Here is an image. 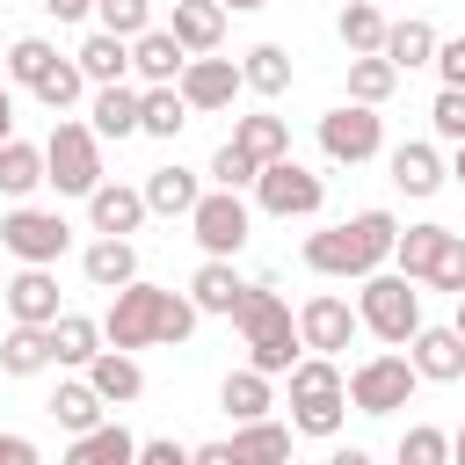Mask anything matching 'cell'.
<instances>
[{
  "label": "cell",
  "instance_id": "1",
  "mask_svg": "<svg viewBox=\"0 0 465 465\" xmlns=\"http://www.w3.org/2000/svg\"><path fill=\"white\" fill-rule=\"evenodd\" d=\"M392 247H400V218H392L385 203H371V211H356V218H341V225L305 232L298 262H305L312 276H327V283H363V276H378V269L392 262Z\"/></svg>",
  "mask_w": 465,
  "mask_h": 465
},
{
  "label": "cell",
  "instance_id": "2",
  "mask_svg": "<svg viewBox=\"0 0 465 465\" xmlns=\"http://www.w3.org/2000/svg\"><path fill=\"white\" fill-rule=\"evenodd\" d=\"M196 305H189V291H167V283H124L116 298H109V312H102V341L109 349H182L189 334H196Z\"/></svg>",
  "mask_w": 465,
  "mask_h": 465
},
{
  "label": "cell",
  "instance_id": "3",
  "mask_svg": "<svg viewBox=\"0 0 465 465\" xmlns=\"http://www.w3.org/2000/svg\"><path fill=\"white\" fill-rule=\"evenodd\" d=\"M232 327H240L247 363H254L262 378H291V371H298V356H305V341H298V312H291V298H276L269 276H254V291H247V305L232 312Z\"/></svg>",
  "mask_w": 465,
  "mask_h": 465
},
{
  "label": "cell",
  "instance_id": "4",
  "mask_svg": "<svg viewBox=\"0 0 465 465\" xmlns=\"http://www.w3.org/2000/svg\"><path fill=\"white\" fill-rule=\"evenodd\" d=\"M283 385H291V429L312 443H334L349 421V371L334 356H298V371Z\"/></svg>",
  "mask_w": 465,
  "mask_h": 465
},
{
  "label": "cell",
  "instance_id": "5",
  "mask_svg": "<svg viewBox=\"0 0 465 465\" xmlns=\"http://www.w3.org/2000/svg\"><path fill=\"white\" fill-rule=\"evenodd\" d=\"M44 182L58 189V196H94L109 174H102V138H94V124L87 116H58L51 124V138H44Z\"/></svg>",
  "mask_w": 465,
  "mask_h": 465
},
{
  "label": "cell",
  "instance_id": "6",
  "mask_svg": "<svg viewBox=\"0 0 465 465\" xmlns=\"http://www.w3.org/2000/svg\"><path fill=\"white\" fill-rule=\"evenodd\" d=\"M356 320H363V334H378L385 349H407L429 320H421V291L400 276V269H378V276H363L356 283Z\"/></svg>",
  "mask_w": 465,
  "mask_h": 465
},
{
  "label": "cell",
  "instance_id": "7",
  "mask_svg": "<svg viewBox=\"0 0 465 465\" xmlns=\"http://www.w3.org/2000/svg\"><path fill=\"white\" fill-rule=\"evenodd\" d=\"M312 138H320V153H327L334 167H363V160L385 153V116L363 109V102H334V109L312 124Z\"/></svg>",
  "mask_w": 465,
  "mask_h": 465
},
{
  "label": "cell",
  "instance_id": "8",
  "mask_svg": "<svg viewBox=\"0 0 465 465\" xmlns=\"http://www.w3.org/2000/svg\"><path fill=\"white\" fill-rule=\"evenodd\" d=\"M0 247H7L22 269H58V254L73 247V225H65L58 211H44V203H15V211L0 218Z\"/></svg>",
  "mask_w": 465,
  "mask_h": 465
},
{
  "label": "cell",
  "instance_id": "9",
  "mask_svg": "<svg viewBox=\"0 0 465 465\" xmlns=\"http://www.w3.org/2000/svg\"><path fill=\"white\" fill-rule=\"evenodd\" d=\"M414 363H407V349H378V356H363L356 371H349V407L356 414H400L407 400H414Z\"/></svg>",
  "mask_w": 465,
  "mask_h": 465
},
{
  "label": "cell",
  "instance_id": "10",
  "mask_svg": "<svg viewBox=\"0 0 465 465\" xmlns=\"http://www.w3.org/2000/svg\"><path fill=\"white\" fill-rule=\"evenodd\" d=\"M189 232H196L203 262H232L247 247V232H254V211H247L240 189H203V203L189 211Z\"/></svg>",
  "mask_w": 465,
  "mask_h": 465
},
{
  "label": "cell",
  "instance_id": "11",
  "mask_svg": "<svg viewBox=\"0 0 465 465\" xmlns=\"http://www.w3.org/2000/svg\"><path fill=\"white\" fill-rule=\"evenodd\" d=\"M254 203H262L269 218H312V211L327 203V174H312L305 160H276V167H262Z\"/></svg>",
  "mask_w": 465,
  "mask_h": 465
},
{
  "label": "cell",
  "instance_id": "12",
  "mask_svg": "<svg viewBox=\"0 0 465 465\" xmlns=\"http://www.w3.org/2000/svg\"><path fill=\"white\" fill-rule=\"evenodd\" d=\"M356 334H363V320H356V305H349L341 291H312V298L298 305V341H305V356H341Z\"/></svg>",
  "mask_w": 465,
  "mask_h": 465
},
{
  "label": "cell",
  "instance_id": "13",
  "mask_svg": "<svg viewBox=\"0 0 465 465\" xmlns=\"http://www.w3.org/2000/svg\"><path fill=\"white\" fill-rule=\"evenodd\" d=\"M0 298H7V320L15 327H58V276L51 269H15L7 283H0Z\"/></svg>",
  "mask_w": 465,
  "mask_h": 465
},
{
  "label": "cell",
  "instance_id": "14",
  "mask_svg": "<svg viewBox=\"0 0 465 465\" xmlns=\"http://www.w3.org/2000/svg\"><path fill=\"white\" fill-rule=\"evenodd\" d=\"M240 87H247V80H240L232 58H189V73H182V102H189V116H218V109H232Z\"/></svg>",
  "mask_w": 465,
  "mask_h": 465
},
{
  "label": "cell",
  "instance_id": "15",
  "mask_svg": "<svg viewBox=\"0 0 465 465\" xmlns=\"http://www.w3.org/2000/svg\"><path fill=\"white\" fill-rule=\"evenodd\" d=\"M145 218H153V211H145V189H131V182H102V189L87 196V225H94V240H131Z\"/></svg>",
  "mask_w": 465,
  "mask_h": 465
},
{
  "label": "cell",
  "instance_id": "16",
  "mask_svg": "<svg viewBox=\"0 0 465 465\" xmlns=\"http://www.w3.org/2000/svg\"><path fill=\"white\" fill-rule=\"evenodd\" d=\"M407 363H414L421 385H458L465 378V334L458 327H421L407 341Z\"/></svg>",
  "mask_w": 465,
  "mask_h": 465
},
{
  "label": "cell",
  "instance_id": "17",
  "mask_svg": "<svg viewBox=\"0 0 465 465\" xmlns=\"http://www.w3.org/2000/svg\"><path fill=\"white\" fill-rule=\"evenodd\" d=\"M182 73H189V51L174 44L167 22L145 29V36L131 44V80H138V87H182Z\"/></svg>",
  "mask_w": 465,
  "mask_h": 465
},
{
  "label": "cell",
  "instance_id": "18",
  "mask_svg": "<svg viewBox=\"0 0 465 465\" xmlns=\"http://www.w3.org/2000/svg\"><path fill=\"white\" fill-rule=\"evenodd\" d=\"M247 276L232 269V262H196V276H189V305L203 312V320H232L240 305H247Z\"/></svg>",
  "mask_w": 465,
  "mask_h": 465
},
{
  "label": "cell",
  "instance_id": "19",
  "mask_svg": "<svg viewBox=\"0 0 465 465\" xmlns=\"http://www.w3.org/2000/svg\"><path fill=\"white\" fill-rule=\"evenodd\" d=\"M450 225H436V218H421V225H400V247H392V269L407 276V283H429L436 276V262L450 254Z\"/></svg>",
  "mask_w": 465,
  "mask_h": 465
},
{
  "label": "cell",
  "instance_id": "20",
  "mask_svg": "<svg viewBox=\"0 0 465 465\" xmlns=\"http://www.w3.org/2000/svg\"><path fill=\"white\" fill-rule=\"evenodd\" d=\"M138 109H145V87H131V80L87 94V124H94L102 145H109V138H138Z\"/></svg>",
  "mask_w": 465,
  "mask_h": 465
},
{
  "label": "cell",
  "instance_id": "21",
  "mask_svg": "<svg viewBox=\"0 0 465 465\" xmlns=\"http://www.w3.org/2000/svg\"><path fill=\"white\" fill-rule=\"evenodd\" d=\"M392 189L400 196H436L443 182H450V167H443V153L429 145V138H407V145H392Z\"/></svg>",
  "mask_w": 465,
  "mask_h": 465
},
{
  "label": "cell",
  "instance_id": "22",
  "mask_svg": "<svg viewBox=\"0 0 465 465\" xmlns=\"http://www.w3.org/2000/svg\"><path fill=\"white\" fill-rule=\"evenodd\" d=\"M174 44L189 51V58H218V44H225V7L218 0H174Z\"/></svg>",
  "mask_w": 465,
  "mask_h": 465
},
{
  "label": "cell",
  "instance_id": "23",
  "mask_svg": "<svg viewBox=\"0 0 465 465\" xmlns=\"http://www.w3.org/2000/svg\"><path fill=\"white\" fill-rule=\"evenodd\" d=\"M138 189H145V211L153 218H189L203 203V174H189V167H153Z\"/></svg>",
  "mask_w": 465,
  "mask_h": 465
},
{
  "label": "cell",
  "instance_id": "24",
  "mask_svg": "<svg viewBox=\"0 0 465 465\" xmlns=\"http://www.w3.org/2000/svg\"><path fill=\"white\" fill-rule=\"evenodd\" d=\"M80 378H87V385H94V392H102L109 407H131V400L145 392V363H138L131 349H102V356H94V363H87Z\"/></svg>",
  "mask_w": 465,
  "mask_h": 465
},
{
  "label": "cell",
  "instance_id": "25",
  "mask_svg": "<svg viewBox=\"0 0 465 465\" xmlns=\"http://www.w3.org/2000/svg\"><path fill=\"white\" fill-rule=\"evenodd\" d=\"M73 65L87 73V87H116V80H131V44L109 36V29H87L80 51H73Z\"/></svg>",
  "mask_w": 465,
  "mask_h": 465
},
{
  "label": "cell",
  "instance_id": "26",
  "mask_svg": "<svg viewBox=\"0 0 465 465\" xmlns=\"http://www.w3.org/2000/svg\"><path fill=\"white\" fill-rule=\"evenodd\" d=\"M232 145H240L254 167H276V160H291V124H283V116H269V109L232 116Z\"/></svg>",
  "mask_w": 465,
  "mask_h": 465
},
{
  "label": "cell",
  "instance_id": "27",
  "mask_svg": "<svg viewBox=\"0 0 465 465\" xmlns=\"http://www.w3.org/2000/svg\"><path fill=\"white\" fill-rule=\"evenodd\" d=\"M80 276L94 283V291H124V283H138V247L131 240H87V254H80Z\"/></svg>",
  "mask_w": 465,
  "mask_h": 465
},
{
  "label": "cell",
  "instance_id": "28",
  "mask_svg": "<svg viewBox=\"0 0 465 465\" xmlns=\"http://www.w3.org/2000/svg\"><path fill=\"white\" fill-rule=\"evenodd\" d=\"M218 407H225L232 421H269V407H276V378H262L254 363H240V371H225Z\"/></svg>",
  "mask_w": 465,
  "mask_h": 465
},
{
  "label": "cell",
  "instance_id": "29",
  "mask_svg": "<svg viewBox=\"0 0 465 465\" xmlns=\"http://www.w3.org/2000/svg\"><path fill=\"white\" fill-rule=\"evenodd\" d=\"M51 421H58L65 436H87V429L109 421V400H102L87 378H58V392H51Z\"/></svg>",
  "mask_w": 465,
  "mask_h": 465
},
{
  "label": "cell",
  "instance_id": "30",
  "mask_svg": "<svg viewBox=\"0 0 465 465\" xmlns=\"http://www.w3.org/2000/svg\"><path fill=\"white\" fill-rule=\"evenodd\" d=\"M291 436H298V429L269 414V421H240L225 443H232V458H240V465H291Z\"/></svg>",
  "mask_w": 465,
  "mask_h": 465
},
{
  "label": "cell",
  "instance_id": "31",
  "mask_svg": "<svg viewBox=\"0 0 465 465\" xmlns=\"http://www.w3.org/2000/svg\"><path fill=\"white\" fill-rule=\"evenodd\" d=\"M385 29H392V15H385L378 0H349V7L334 15V36L349 44V58H378V51H385Z\"/></svg>",
  "mask_w": 465,
  "mask_h": 465
},
{
  "label": "cell",
  "instance_id": "32",
  "mask_svg": "<svg viewBox=\"0 0 465 465\" xmlns=\"http://www.w3.org/2000/svg\"><path fill=\"white\" fill-rule=\"evenodd\" d=\"M436 22H421V15H400L392 29H385V51L378 58H392V73H414V65H436Z\"/></svg>",
  "mask_w": 465,
  "mask_h": 465
},
{
  "label": "cell",
  "instance_id": "33",
  "mask_svg": "<svg viewBox=\"0 0 465 465\" xmlns=\"http://www.w3.org/2000/svg\"><path fill=\"white\" fill-rule=\"evenodd\" d=\"M102 349H109V341H102V320H87V312H58V327H51V356H58V371H87Z\"/></svg>",
  "mask_w": 465,
  "mask_h": 465
},
{
  "label": "cell",
  "instance_id": "34",
  "mask_svg": "<svg viewBox=\"0 0 465 465\" xmlns=\"http://www.w3.org/2000/svg\"><path fill=\"white\" fill-rule=\"evenodd\" d=\"M36 189H44V145L7 138V145H0V196H7V203H29Z\"/></svg>",
  "mask_w": 465,
  "mask_h": 465
},
{
  "label": "cell",
  "instance_id": "35",
  "mask_svg": "<svg viewBox=\"0 0 465 465\" xmlns=\"http://www.w3.org/2000/svg\"><path fill=\"white\" fill-rule=\"evenodd\" d=\"M58 356H51V327H7L0 334V371L7 378H36V371H51Z\"/></svg>",
  "mask_w": 465,
  "mask_h": 465
},
{
  "label": "cell",
  "instance_id": "36",
  "mask_svg": "<svg viewBox=\"0 0 465 465\" xmlns=\"http://www.w3.org/2000/svg\"><path fill=\"white\" fill-rule=\"evenodd\" d=\"M65 458H73V465H138V436H131L124 421H102V429L73 436Z\"/></svg>",
  "mask_w": 465,
  "mask_h": 465
},
{
  "label": "cell",
  "instance_id": "37",
  "mask_svg": "<svg viewBox=\"0 0 465 465\" xmlns=\"http://www.w3.org/2000/svg\"><path fill=\"white\" fill-rule=\"evenodd\" d=\"M240 80H247V94H283L291 87V51L283 44H247L240 51Z\"/></svg>",
  "mask_w": 465,
  "mask_h": 465
},
{
  "label": "cell",
  "instance_id": "38",
  "mask_svg": "<svg viewBox=\"0 0 465 465\" xmlns=\"http://www.w3.org/2000/svg\"><path fill=\"white\" fill-rule=\"evenodd\" d=\"M182 124H189V102H182V87H145L138 138H182Z\"/></svg>",
  "mask_w": 465,
  "mask_h": 465
},
{
  "label": "cell",
  "instance_id": "39",
  "mask_svg": "<svg viewBox=\"0 0 465 465\" xmlns=\"http://www.w3.org/2000/svg\"><path fill=\"white\" fill-rule=\"evenodd\" d=\"M392 87H400L392 58H349V102L378 109V102H392Z\"/></svg>",
  "mask_w": 465,
  "mask_h": 465
},
{
  "label": "cell",
  "instance_id": "40",
  "mask_svg": "<svg viewBox=\"0 0 465 465\" xmlns=\"http://www.w3.org/2000/svg\"><path fill=\"white\" fill-rule=\"evenodd\" d=\"M392 465H450V429H436V421H414V429H400V450H392Z\"/></svg>",
  "mask_w": 465,
  "mask_h": 465
},
{
  "label": "cell",
  "instance_id": "41",
  "mask_svg": "<svg viewBox=\"0 0 465 465\" xmlns=\"http://www.w3.org/2000/svg\"><path fill=\"white\" fill-rule=\"evenodd\" d=\"M94 29H109V36L138 44V36H145V29H160V22H153V0H94Z\"/></svg>",
  "mask_w": 465,
  "mask_h": 465
},
{
  "label": "cell",
  "instance_id": "42",
  "mask_svg": "<svg viewBox=\"0 0 465 465\" xmlns=\"http://www.w3.org/2000/svg\"><path fill=\"white\" fill-rule=\"evenodd\" d=\"M51 65H58V51H51L44 36H15V44H7V80H15V87L36 94V80H44Z\"/></svg>",
  "mask_w": 465,
  "mask_h": 465
},
{
  "label": "cell",
  "instance_id": "43",
  "mask_svg": "<svg viewBox=\"0 0 465 465\" xmlns=\"http://www.w3.org/2000/svg\"><path fill=\"white\" fill-rule=\"evenodd\" d=\"M80 94H87V73H80L73 58H58V65H51L44 80H36V102H44V109H58V116H65V109H73Z\"/></svg>",
  "mask_w": 465,
  "mask_h": 465
},
{
  "label": "cell",
  "instance_id": "44",
  "mask_svg": "<svg viewBox=\"0 0 465 465\" xmlns=\"http://www.w3.org/2000/svg\"><path fill=\"white\" fill-rule=\"evenodd\" d=\"M203 174H211V189H254V182H262V167H254V160H247L232 138L211 153V167H203Z\"/></svg>",
  "mask_w": 465,
  "mask_h": 465
},
{
  "label": "cell",
  "instance_id": "45",
  "mask_svg": "<svg viewBox=\"0 0 465 465\" xmlns=\"http://www.w3.org/2000/svg\"><path fill=\"white\" fill-rule=\"evenodd\" d=\"M429 124H436V138L458 153V145H465V87H436V102H429Z\"/></svg>",
  "mask_w": 465,
  "mask_h": 465
},
{
  "label": "cell",
  "instance_id": "46",
  "mask_svg": "<svg viewBox=\"0 0 465 465\" xmlns=\"http://www.w3.org/2000/svg\"><path fill=\"white\" fill-rule=\"evenodd\" d=\"M189 450H196V443H174V436H145V443H138V465H189Z\"/></svg>",
  "mask_w": 465,
  "mask_h": 465
},
{
  "label": "cell",
  "instance_id": "47",
  "mask_svg": "<svg viewBox=\"0 0 465 465\" xmlns=\"http://www.w3.org/2000/svg\"><path fill=\"white\" fill-rule=\"evenodd\" d=\"M436 73H443V87H465V36L436 44Z\"/></svg>",
  "mask_w": 465,
  "mask_h": 465
},
{
  "label": "cell",
  "instance_id": "48",
  "mask_svg": "<svg viewBox=\"0 0 465 465\" xmlns=\"http://www.w3.org/2000/svg\"><path fill=\"white\" fill-rule=\"evenodd\" d=\"M0 465H44V450H36L29 436H15V429H0Z\"/></svg>",
  "mask_w": 465,
  "mask_h": 465
},
{
  "label": "cell",
  "instance_id": "49",
  "mask_svg": "<svg viewBox=\"0 0 465 465\" xmlns=\"http://www.w3.org/2000/svg\"><path fill=\"white\" fill-rule=\"evenodd\" d=\"M44 15H51V22H87L94 0H44Z\"/></svg>",
  "mask_w": 465,
  "mask_h": 465
},
{
  "label": "cell",
  "instance_id": "50",
  "mask_svg": "<svg viewBox=\"0 0 465 465\" xmlns=\"http://www.w3.org/2000/svg\"><path fill=\"white\" fill-rule=\"evenodd\" d=\"M189 465H240V458H232V443H196Z\"/></svg>",
  "mask_w": 465,
  "mask_h": 465
},
{
  "label": "cell",
  "instance_id": "51",
  "mask_svg": "<svg viewBox=\"0 0 465 465\" xmlns=\"http://www.w3.org/2000/svg\"><path fill=\"white\" fill-rule=\"evenodd\" d=\"M327 465H378V458H371L363 443H334V450H327Z\"/></svg>",
  "mask_w": 465,
  "mask_h": 465
},
{
  "label": "cell",
  "instance_id": "52",
  "mask_svg": "<svg viewBox=\"0 0 465 465\" xmlns=\"http://www.w3.org/2000/svg\"><path fill=\"white\" fill-rule=\"evenodd\" d=\"M7 138H15V94L0 87V145H7Z\"/></svg>",
  "mask_w": 465,
  "mask_h": 465
},
{
  "label": "cell",
  "instance_id": "53",
  "mask_svg": "<svg viewBox=\"0 0 465 465\" xmlns=\"http://www.w3.org/2000/svg\"><path fill=\"white\" fill-rule=\"evenodd\" d=\"M450 465H465V421L450 429Z\"/></svg>",
  "mask_w": 465,
  "mask_h": 465
},
{
  "label": "cell",
  "instance_id": "54",
  "mask_svg": "<svg viewBox=\"0 0 465 465\" xmlns=\"http://www.w3.org/2000/svg\"><path fill=\"white\" fill-rule=\"evenodd\" d=\"M218 7H232V15H254V7H269V0H218Z\"/></svg>",
  "mask_w": 465,
  "mask_h": 465
},
{
  "label": "cell",
  "instance_id": "55",
  "mask_svg": "<svg viewBox=\"0 0 465 465\" xmlns=\"http://www.w3.org/2000/svg\"><path fill=\"white\" fill-rule=\"evenodd\" d=\"M450 182H458V189H465V145H458V153H450Z\"/></svg>",
  "mask_w": 465,
  "mask_h": 465
},
{
  "label": "cell",
  "instance_id": "56",
  "mask_svg": "<svg viewBox=\"0 0 465 465\" xmlns=\"http://www.w3.org/2000/svg\"><path fill=\"white\" fill-rule=\"evenodd\" d=\"M450 327H458V334H465V298H458V312H450Z\"/></svg>",
  "mask_w": 465,
  "mask_h": 465
},
{
  "label": "cell",
  "instance_id": "57",
  "mask_svg": "<svg viewBox=\"0 0 465 465\" xmlns=\"http://www.w3.org/2000/svg\"><path fill=\"white\" fill-rule=\"evenodd\" d=\"M65 465H73V458H65Z\"/></svg>",
  "mask_w": 465,
  "mask_h": 465
}]
</instances>
